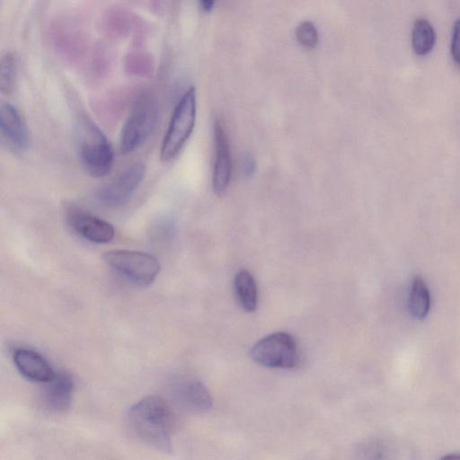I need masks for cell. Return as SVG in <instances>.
<instances>
[{"label": "cell", "mask_w": 460, "mask_h": 460, "mask_svg": "<svg viewBox=\"0 0 460 460\" xmlns=\"http://www.w3.org/2000/svg\"><path fill=\"white\" fill-rule=\"evenodd\" d=\"M436 33L433 26L424 18H419L414 22L411 44L414 52L419 56L429 54L434 48Z\"/></svg>", "instance_id": "cell-16"}, {"label": "cell", "mask_w": 460, "mask_h": 460, "mask_svg": "<svg viewBox=\"0 0 460 460\" xmlns=\"http://www.w3.org/2000/svg\"><path fill=\"white\" fill-rule=\"evenodd\" d=\"M66 221L74 232L94 243H110L115 235L110 222L77 208L67 210Z\"/></svg>", "instance_id": "cell-8"}, {"label": "cell", "mask_w": 460, "mask_h": 460, "mask_svg": "<svg viewBox=\"0 0 460 460\" xmlns=\"http://www.w3.org/2000/svg\"><path fill=\"white\" fill-rule=\"evenodd\" d=\"M17 58L13 52H6L0 61V90L3 94H10L17 78Z\"/></svg>", "instance_id": "cell-17"}, {"label": "cell", "mask_w": 460, "mask_h": 460, "mask_svg": "<svg viewBox=\"0 0 460 460\" xmlns=\"http://www.w3.org/2000/svg\"><path fill=\"white\" fill-rule=\"evenodd\" d=\"M176 396L184 407L195 411H208L213 402L206 386L198 380L180 383L176 387Z\"/></svg>", "instance_id": "cell-13"}, {"label": "cell", "mask_w": 460, "mask_h": 460, "mask_svg": "<svg viewBox=\"0 0 460 460\" xmlns=\"http://www.w3.org/2000/svg\"><path fill=\"white\" fill-rule=\"evenodd\" d=\"M297 42L306 49H314L319 40V34L314 24L310 21H304L296 29Z\"/></svg>", "instance_id": "cell-18"}, {"label": "cell", "mask_w": 460, "mask_h": 460, "mask_svg": "<svg viewBox=\"0 0 460 460\" xmlns=\"http://www.w3.org/2000/svg\"><path fill=\"white\" fill-rule=\"evenodd\" d=\"M43 391V403L52 412H63L71 403L74 391L73 377L65 371L55 374L54 377L46 383Z\"/></svg>", "instance_id": "cell-12"}, {"label": "cell", "mask_w": 460, "mask_h": 460, "mask_svg": "<svg viewBox=\"0 0 460 460\" xmlns=\"http://www.w3.org/2000/svg\"><path fill=\"white\" fill-rule=\"evenodd\" d=\"M103 259L113 270L139 286L150 285L161 270L155 257L138 251L111 250Z\"/></svg>", "instance_id": "cell-5"}, {"label": "cell", "mask_w": 460, "mask_h": 460, "mask_svg": "<svg viewBox=\"0 0 460 460\" xmlns=\"http://www.w3.org/2000/svg\"><path fill=\"white\" fill-rule=\"evenodd\" d=\"M145 172L144 164H132L97 191L96 200L107 208L124 206L142 181Z\"/></svg>", "instance_id": "cell-7"}, {"label": "cell", "mask_w": 460, "mask_h": 460, "mask_svg": "<svg viewBox=\"0 0 460 460\" xmlns=\"http://www.w3.org/2000/svg\"><path fill=\"white\" fill-rule=\"evenodd\" d=\"M215 162L212 176L213 190L223 194L230 182L232 175V159L227 134L221 119L214 123Z\"/></svg>", "instance_id": "cell-10"}, {"label": "cell", "mask_w": 460, "mask_h": 460, "mask_svg": "<svg viewBox=\"0 0 460 460\" xmlns=\"http://www.w3.org/2000/svg\"><path fill=\"white\" fill-rule=\"evenodd\" d=\"M251 356L257 363L274 368H292L298 362L295 340L283 332L262 338L252 347Z\"/></svg>", "instance_id": "cell-6"}, {"label": "cell", "mask_w": 460, "mask_h": 460, "mask_svg": "<svg viewBox=\"0 0 460 460\" xmlns=\"http://www.w3.org/2000/svg\"><path fill=\"white\" fill-rule=\"evenodd\" d=\"M234 288L239 305L248 313L255 311L258 303L257 285L252 275L246 270L237 272Z\"/></svg>", "instance_id": "cell-14"}, {"label": "cell", "mask_w": 460, "mask_h": 460, "mask_svg": "<svg viewBox=\"0 0 460 460\" xmlns=\"http://www.w3.org/2000/svg\"><path fill=\"white\" fill-rule=\"evenodd\" d=\"M75 128L77 154L84 170L95 178L109 173L114 155L105 134L85 115L79 119Z\"/></svg>", "instance_id": "cell-2"}, {"label": "cell", "mask_w": 460, "mask_h": 460, "mask_svg": "<svg viewBox=\"0 0 460 460\" xmlns=\"http://www.w3.org/2000/svg\"><path fill=\"white\" fill-rule=\"evenodd\" d=\"M216 0H200V5L204 12L208 13L212 10Z\"/></svg>", "instance_id": "cell-21"}, {"label": "cell", "mask_w": 460, "mask_h": 460, "mask_svg": "<svg viewBox=\"0 0 460 460\" xmlns=\"http://www.w3.org/2000/svg\"><path fill=\"white\" fill-rule=\"evenodd\" d=\"M197 113L196 90L190 87L178 102L163 139L160 158L172 160L182 149L195 126Z\"/></svg>", "instance_id": "cell-3"}, {"label": "cell", "mask_w": 460, "mask_h": 460, "mask_svg": "<svg viewBox=\"0 0 460 460\" xmlns=\"http://www.w3.org/2000/svg\"><path fill=\"white\" fill-rule=\"evenodd\" d=\"M451 54L455 62L460 66V19H457L454 23Z\"/></svg>", "instance_id": "cell-19"}, {"label": "cell", "mask_w": 460, "mask_h": 460, "mask_svg": "<svg viewBox=\"0 0 460 460\" xmlns=\"http://www.w3.org/2000/svg\"><path fill=\"white\" fill-rule=\"evenodd\" d=\"M242 170L246 177L252 176L256 170V161L252 155L246 153L242 158Z\"/></svg>", "instance_id": "cell-20"}, {"label": "cell", "mask_w": 460, "mask_h": 460, "mask_svg": "<svg viewBox=\"0 0 460 460\" xmlns=\"http://www.w3.org/2000/svg\"><path fill=\"white\" fill-rule=\"evenodd\" d=\"M13 359L18 371L33 382L47 383L56 374L46 358L32 349H18L13 352Z\"/></svg>", "instance_id": "cell-11"}, {"label": "cell", "mask_w": 460, "mask_h": 460, "mask_svg": "<svg viewBox=\"0 0 460 460\" xmlns=\"http://www.w3.org/2000/svg\"><path fill=\"white\" fill-rule=\"evenodd\" d=\"M430 308L429 290L420 277H415L411 287L409 296V311L413 318L424 319Z\"/></svg>", "instance_id": "cell-15"}, {"label": "cell", "mask_w": 460, "mask_h": 460, "mask_svg": "<svg viewBox=\"0 0 460 460\" xmlns=\"http://www.w3.org/2000/svg\"><path fill=\"white\" fill-rule=\"evenodd\" d=\"M158 120L157 103L143 93L135 102L120 133V150L128 154L140 147L151 136Z\"/></svg>", "instance_id": "cell-4"}, {"label": "cell", "mask_w": 460, "mask_h": 460, "mask_svg": "<svg viewBox=\"0 0 460 460\" xmlns=\"http://www.w3.org/2000/svg\"><path fill=\"white\" fill-rule=\"evenodd\" d=\"M128 419L143 442L159 451L171 452L175 416L165 399L155 395L143 398L130 408Z\"/></svg>", "instance_id": "cell-1"}, {"label": "cell", "mask_w": 460, "mask_h": 460, "mask_svg": "<svg viewBox=\"0 0 460 460\" xmlns=\"http://www.w3.org/2000/svg\"><path fill=\"white\" fill-rule=\"evenodd\" d=\"M0 135L3 144L13 154H22L28 146L26 124L15 106L0 104Z\"/></svg>", "instance_id": "cell-9"}]
</instances>
